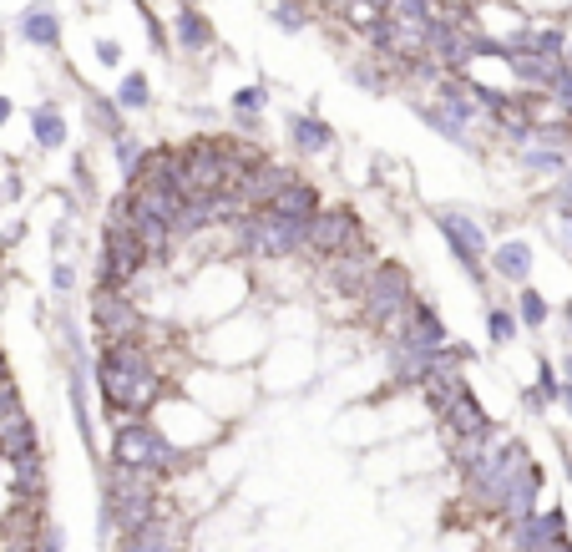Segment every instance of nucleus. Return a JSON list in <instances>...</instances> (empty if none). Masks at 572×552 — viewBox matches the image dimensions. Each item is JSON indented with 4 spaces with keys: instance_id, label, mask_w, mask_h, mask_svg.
<instances>
[{
    "instance_id": "22",
    "label": "nucleus",
    "mask_w": 572,
    "mask_h": 552,
    "mask_svg": "<svg viewBox=\"0 0 572 552\" xmlns=\"http://www.w3.org/2000/svg\"><path fill=\"white\" fill-rule=\"evenodd\" d=\"M289 142L304 157H324V152L335 147V127L324 122V117H314V112H299V117H289Z\"/></svg>"
},
{
    "instance_id": "25",
    "label": "nucleus",
    "mask_w": 572,
    "mask_h": 552,
    "mask_svg": "<svg viewBox=\"0 0 572 552\" xmlns=\"http://www.w3.org/2000/svg\"><path fill=\"white\" fill-rule=\"evenodd\" d=\"M173 41L188 51V56H203V51H213V21L198 11V6H183L178 11V21H173Z\"/></svg>"
},
{
    "instance_id": "31",
    "label": "nucleus",
    "mask_w": 572,
    "mask_h": 552,
    "mask_svg": "<svg viewBox=\"0 0 572 552\" xmlns=\"http://www.w3.org/2000/svg\"><path fill=\"white\" fill-rule=\"evenodd\" d=\"M532 51H537V56H547V61H567L572 41H567V31H562V26H547V31H532Z\"/></svg>"
},
{
    "instance_id": "36",
    "label": "nucleus",
    "mask_w": 572,
    "mask_h": 552,
    "mask_svg": "<svg viewBox=\"0 0 572 552\" xmlns=\"http://www.w3.org/2000/svg\"><path fill=\"white\" fill-rule=\"evenodd\" d=\"M547 97H552V102H557V107H562V112L572 117V61H562V71L552 76V87H547Z\"/></svg>"
},
{
    "instance_id": "34",
    "label": "nucleus",
    "mask_w": 572,
    "mask_h": 552,
    "mask_svg": "<svg viewBox=\"0 0 572 552\" xmlns=\"http://www.w3.org/2000/svg\"><path fill=\"white\" fill-rule=\"evenodd\" d=\"M517 314H522V325H532V330H537V325H547V314H552V309H547V299H542V294H537L532 284H522Z\"/></svg>"
},
{
    "instance_id": "3",
    "label": "nucleus",
    "mask_w": 572,
    "mask_h": 552,
    "mask_svg": "<svg viewBox=\"0 0 572 552\" xmlns=\"http://www.w3.org/2000/svg\"><path fill=\"white\" fill-rule=\"evenodd\" d=\"M233 249L254 254V259H289V254L309 249V228L279 218L274 208H249L233 223Z\"/></svg>"
},
{
    "instance_id": "39",
    "label": "nucleus",
    "mask_w": 572,
    "mask_h": 552,
    "mask_svg": "<svg viewBox=\"0 0 572 552\" xmlns=\"http://www.w3.org/2000/svg\"><path fill=\"white\" fill-rule=\"evenodd\" d=\"M557 218H572V163H567V173L557 183Z\"/></svg>"
},
{
    "instance_id": "42",
    "label": "nucleus",
    "mask_w": 572,
    "mask_h": 552,
    "mask_svg": "<svg viewBox=\"0 0 572 552\" xmlns=\"http://www.w3.org/2000/svg\"><path fill=\"white\" fill-rule=\"evenodd\" d=\"M51 284H56V289H61V294H66V289H76V269H71V264H66V259H61V264H56V269H51Z\"/></svg>"
},
{
    "instance_id": "2",
    "label": "nucleus",
    "mask_w": 572,
    "mask_h": 552,
    "mask_svg": "<svg viewBox=\"0 0 572 552\" xmlns=\"http://www.w3.org/2000/svg\"><path fill=\"white\" fill-rule=\"evenodd\" d=\"M152 517H162V507H157V471L112 461L107 466V522L127 537V532L147 527Z\"/></svg>"
},
{
    "instance_id": "18",
    "label": "nucleus",
    "mask_w": 572,
    "mask_h": 552,
    "mask_svg": "<svg viewBox=\"0 0 572 552\" xmlns=\"http://www.w3.org/2000/svg\"><path fill=\"white\" fill-rule=\"evenodd\" d=\"M122 552H183V527L168 522V517H152L147 527L127 532Z\"/></svg>"
},
{
    "instance_id": "44",
    "label": "nucleus",
    "mask_w": 572,
    "mask_h": 552,
    "mask_svg": "<svg viewBox=\"0 0 572 552\" xmlns=\"http://www.w3.org/2000/svg\"><path fill=\"white\" fill-rule=\"evenodd\" d=\"M41 552H61V532L46 527V532H41Z\"/></svg>"
},
{
    "instance_id": "19",
    "label": "nucleus",
    "mask_w": 572,
    "mask_h": 552,
    "mask_svg": "<svg viewBox=\"0 0 572 552\" xmlns=\"http://www.w3.org/2000/svg\"><path fill=\"white\" fill-rule=\"evenodd\" d=\"M446 416V426H451V436H497V426H492V416L481 411V401L471 396V390H461V396L441 411Z\"/></svg>"
},
{
    "instance_id": "8",
    "label": "nucleus",
    "mask_w": 572,
    "mask_h": 552,
    "mask_svg": "<svg viewBox=\"0 0 572 552\" xmlns=\"http://www.w3.org/2000/svg\"><path fill=\"white\" fill-rule=\"evenodd\" d=\"M112 461H122V466H142V471H168V466H178L183 456H178V446L162 436L157 426H147V421H127V426H117V436H112Z\"/></svg>"
},
{
    "instance_id": "15",
    "label": "nucleus",
    "mask_w": 572,
    "mask_h": 552,
    "mask_svg": "<svg viewBox=\"0 0 572 552\" xmlns=\"http://www.w3.org/2000/svg\"><path fill=\"white\" fill-rule=\"evenodd\" d=\"M16 31H21V41H31L36 51H61V16H56L51 0H36V6H26L21 21H16Z\"/></svg>"
},
{
    "instance_id": "10",
    "label": "nucleus",
    "mask_w": 572,
    "mask_h": 552,
    "mask_svg": "<svg viewBox=\"0 0 572 552\" xmlns=\"http://www.w3.org/2000/svg\"><path fill=\"white\" fill-rule=\"evenodd\" d=\"M436 228H441L446 249L456 254V264H461L471 279H481V259L492 254V249H486V228H481L471 213H456V208H441V213H436Z\"/></svg>"
},
{
    "instance_id": "6",
    "label": "nucleus",
    "mask_w": 572,
    "mask_h": 552,
    "mask_svg": "<svg viewBox=\"0 0 572 552\" xmlns=\"http://www.w3.org/2000/svg\"><path fill=\"white\" fill-rule=\"evenodd\" d=\"M360 299H365V320H370V325H380V330L400 335L405 314H411V304H416V284H411V274H405V264L380 259Z\"/></svg>"
},
{
    "instance_id": "26",
    "label": "nucleus",
    "mask_w": 572,
    "mask_h": 552,
    "mask_svg": "<svg viewBox=\"0 0 572 552\" xmlns=\"http://www.w3.org/2000/svg\"><path fill=\"white\" fill-rule=\"evenodd\" d=\"M416 117H421L426 127H436L446 142H456V147H476V142H471V132H466L471 122H461V117H456V112H446L441 102H416Z\"/></svg>"
},
{
    "instance_id": "29",
    "label": "nucleus",
    "mask_w": 572,
    "mask_h": 552,
    "mask_svg": "<svg viewBox=\"0 0 572 552\" xmlns=\"http://www.w3.org/2000/svg\"><path fill=\"white\" fill-rule=\"evenodd\" d=\"M122 112H147L152 107V82H147V71H127L122 76V87L112 92Z\"/></svg>"
},
{
    "instance_id": "16",
    "label": "nucleus",
    "mask_w": 572,
    "mask_h": 552,
    "mask_svg": "<svg viewBox=\"0 0 572 552\" xmlns=\"http://www.w3.org/2000/svg\"><path fill=\"white\" fill-rule=\"evenodd\" d=\"M127 188H178V152L173 147H147L142 163L127 178Z\"/></svg>"
},
{
    "instance_id": "5",
    "label": "nucleus",
    "mask_w": 572,
    "mask_h": 552,
    "mask_svg": "<svg viewBox=\"0 0 572 552\" xmlns=\"http://www.w3.org/2000/svg\"><path fill=\"white\" fill-rule=\"evenodd\" d=\"M147 264H152V259H147L142 239H137V228L127 223V198H117V203H112V213H107V228H102V264H97V284H117V289H127V284H132Z\"/></svg>"
},
{
    "instance_id": "46",
    "label": "nucleus",
    "mask_w": 572,
    "mask_h": 552,
    "mask_svg": "<svg viewBox=\"0 0 572 552\" xmlns=\"http://www.w3.org/2000/svg\"><path fill=\"white\" fill-rule=\"evenodd\" d=\"M11 112H16V107H11V97H0V127L11 122Z\"/></svg>"
},
{
    "instance_id": "32",
    "label": "nucleus",
    "mask_w": 572,
    "mask_h": 552,
    "mask_svg": "<svg viewBox=\"0 0 572 552\" xmlns=\"http://www.w3.org/2000/svg\"><path fill=\"white\" fill-rule=\"evenodd\" d=\"M228 107H233L238 117H259V112L269 107V92H264L259 82H249V87H238V92L228 97Z\"/></svg>"
},
{
    "instance_id": "50",
    "label": "nucleus",
    "mask_w": 572,
    "mask_h": 552,
    "mask_svg": "<svg viewBox=\"0 0 572 552\" xmlns=\"http://www.w3.org/2000/svg\"><path fill=\"white\" fill-rule=\"evenodd\" d=\"M547 552H572V542H557V547H547Z\"/></svg>"
},
{
    "instance_id": "1",
    "label": "nucleus",
    "mask_w": 572,
    "mask_h": 552,
    "mask_svg": "<svg viewBox=\"0 0 572 552\" xmlns=\"http://www.w3.org/2000/svg\"><path fill=\"white\" fill-rule=\"evenodd\" d=\"M97 380H102L107 406H112V411H127V416L152 411V401L162 396V375H157L152 355H147L137 340H112V345L102 350Z\"/></svg>"
},
{
    "instance_id": "21",
    "label": "nucleus",
    "mask_w": 572,
    "mask_h": 552,
    "mask_svg": "<svg viewBox=\"0 0 572 552\" xmlns=\"http://www.w3.org/2000/svg\"><path fill=\"white\" fill-rule=\"evenodd\" d=\"M400 335H405V340H416V345H426V350H446V325H441V314H436L426 299L411 304V314H405ZM390 340H395V335H390Z\"/></svg>"
},
{
    "instance_id": "13",
    "label": "nucleus",
    "mask_w": 572,
    "mask_h": 552,
    "mask_svg": "<svg viewBox=\"0 0 572 552\" xmlns=\"http://www.w3.org/2000/svg\"><path fill=\"white\" fill-rule=\"evenodd\" d=\"M299 173L294 168H284V163H274V157H259V163L249 168V173H243L238 183H233V193L243 198V203H249V208H269L289 183H294Z\"/></svg>"
},
{
    "instance_id": "24",
    "label": "nucleus",
    "mask_w": 572,
    "mask_h": 552,
    "mask_svg": "<svg viewBox=\"0 0 572 552\" xmlns=\"http://www.w3.org/2000/svg\"><path fill=\"white\" fill-rule=\"evenodd\" d=\"M486 259H492V274L507 279V284H527V279H532V244H527V239H507V244H497Z\"/></svg>"
},
{
    "instance_id": "41",
    "label": "nucleus",
    "mask_w": 572,
    "mask_h": 552,
    "mask_svg": "<svg viewBox=\"0 0 572 552\" xmlns=\"http://www.w3.org/2000/svg\"><path fill=\"white\" fill-rule=\"evenodd\" d=\"M97 61H102V66H122V46L102 36V41H97Z\"/></svg>"
},
{
    "instance_id": "48",
    "label": "nucleus",
    "mask_w": 572,
    "mask_h": 552,
    "mask_svg": "<svg viewBox=\"0 0 572 552\" xmlns=\"http://www.w3.org/2000/svg\"><path fill=\"white\" fill-rule=\"evenodd\" d=\"M562 406H567V411H572V380H567V385H562Z\"/></svg>"
},
{
    "instance_id": "40",
    "label": "nucleus",
    "mask_w": 572,
    "mask_h": 552,
    "mask_svg": "<svg viewBox=\"0 0 572 552\" xmlns=\"http://www.w3.org/2000/svg\"><path fill=\"white\" fill-rule=\"evenodd\" d=\"M16 406H21V396H16V385H11L6 375H0V416H11Z\"/></svg>"
},
{
    "instance_id": "27",
    "label": "nucleus",
    "mask_w": 572,
    "mask_h": 552,
    "mask_svg": "<svg viewBox=\"0 0 572 552\" xmlns=\"http://www.w3.org/2000/svg\"><path fill=\"white\" fill-rule=\"evenodd\" d=\"M31 137H36V147H41V152L66 147V117H61V107H56V102H41V107L31 112Z\"/></svg>"
},
{
    "instance_id": "37",
    "label": "nucleus",
    "mask_w": 572,
    "mask_h": 552,
    "mask_svg": "<svg viewBox=\"0 0 572 552\" xmlns=\"http://www.w3.org/2000/svg\"><path fill=\"white\" fill-rule=\"evenodd\" d=\"M486 330H492L497 345H507V340L517 335V314H507V309H486Z\"/></svg>"
},
{
    "instance_id": "11",
    "label": "nucleus",
    "mask_w": 572,
    "mask_h": 552,
    "mask_svg": "<svg viewBox=\"0 0 572 552\" xmlns=\"http://www.w3.org/2000/svg\"><path fill=\"white\" fill-rule=\"evenodd\" d=\"M92 325H97V335L107 345L112 340H137L142 335V309L117 284H97V294H92Z\"/></svg>"
},
{
    "instance_id": "17",
    "label": "nucleus",
    "mask_w": 572,
    "mask_h": 552,
    "mask_svg": "<svg viewBox=\"0 0 572 552\" xmlns=\"http://www.w3.org/2000/svg\"><path fill=\"white\" fill-rule=\"evenodd\" d=\"M41 451V441H36V426H31V416L16 406L11 416H0V456H6L11 466L16 461H26V456H36Z\"/></svg>"
},
{
    "instance_id": "9",
    "label": "nucleus",
    "mask_w": 572,
    "mask_h": 552,
    "mask_svg": "<svg viewBox=\"0 0 572 552\" xmlns=\"http://www.w3.org/2000/svg\"><path fill=\"white\" fill-rule=\"evenodd\" d=\"M355 249H370L360 213H355V208H319L314 223H309V249H304V254L335 259V254H355Z\"/></svg>"
},
{
    "instance_id": "20",
    "label": "nucleus",
    "mask_w": 572,
    "mask_h": 552,
    "mask_svg": "<svg viewBox=\"0 0 572 552\" xmlns=\"http://www.w3.org/2000/svg\"><path fill=\"white\" fill-rule=\"evenodd\" d=\"M269 208H274L279 218H289V223H304V228H309V223H314V213L324 208V198H319V188H314V183L294 178V183H289V188L269 203Z\"/></svg>"
},
{
    "instance_id": "47",
    "label": "nucleus",
    "mask_w": 572,
    "mask_h": 552,
    "mask_svg": "<svg viewBox=\"0 0 572 552\" xmlns=\"http://www.w3.org/2000/svg\"><path fill=\"white\" fill-rule=\"evenodd\" d=\"M562 325H567V335H572V299L562 304Z\"/></svg>"
},
{
    "instance_id": "43",
    "label": "nucleus",
    "mask_w": 572,
    "mask_h": 552,
    "mask_svg": "<svg viewBox=\"0 0 572 552\" xmlns=\"http://www.w3.org/2000/svg\"><path fill=\"white\" fill-rule=\"evenodd\" d=\"M137 11H142V26H147V36H152V46L162 51V41H168V31H162V26H157V16H152L147 6H137Z\"/></svg>"
},
{
    "instance_id": "7",
    "label": "nucleus",
    "mask_w": 572,
    "mask_h": 552,
    "mask_svg": "<svg viewBox=\"0 0 572 552\" xmlns=\"http://www.w3.org/2000/svg\"><path fill=\"white\" fill-rule=\"evenodd\" d=\"M228 188V163L218 137H193L178 147V193L183 198H213Z\"/></svg>"
},
{
    "instance_id": "51",
    "label": "nucleus",
    "mask_w": 572,
    "mask_h": 552,
    "mask_svg": "<svg viewBox=\"0 0 572 552\" xmlns=\"http://www.w3.org/2000/svg\"><path fill=\"white\" fill-rule=\"evenodd\" d=\"M183 6H198V0H183Z\"/></svg>"
},
{
    "instance_id": "30",
    "label": "nucleus",
    "mask_w": 572,
    "mask_h": 552,
    "mask_svg": "<svg viewBox=\"0 0 572 552\" xmlns=\"http://www.w3.org/2000/svg\"><path fill=\"white\" fill-rule=\"evenodd\" d=\"M522 168L527 173H542V178H557V173H567V147H522Z\"/></svg>"
},
{
    "instance_id": "33",
    "label": "nucleus",
    "mask_w": 572,
    "mask_h": 552,
    "mask_svg": "<svg viewBox=\"0 0 572 552\" xmlns=\"http://www.w3.org/2000/svg\"><path fill=\"white\" fill-rule=\"evenodd\" d=\"M269 21H274L279 31H304V26H309V11H304V0H274Z\"/></svg>"
},
{
    "instance_id": "35",
    "label": "nucleus",
    "mask_w": 572,
    "mask_h": 552,
    "mask_svg": "<svg viewBox=\"0 0 572 552\" xmlns=\"http://www.w3.org/2000/svg\"><path fill=\"white\" fill-rule=\"evenodd\" d=\"M142 152H147V147H142V142H137L132 132L112 142V157H117V168H122V178H132V168L142 163Z\"/></svg>"
},
{
    "instance_id": "12",
    "label": "nucleus",
    "mask_w": 572,
    "mask_h": 552,
    "mask_svg": "<svg viewBox=\"0 0 572 552\" xmlns=\"http://www.w3.org/2000/svg\"><path fill=\"white\" fill-rule=\"evenodd\" d=\"M557 542H567V512H562V507L532 512V517H522V522L507 527V547H512V552H547V547H557Z\"/></svg>"
},
{
    "instance_id": "14",
    "label": "nucleus",
    "mask_w": 572,
    "mask_h": 552,
    "mask_svg": "<svg viewBox=\"0 0 572 552\" xmlns=\"http://www.w3.org/2000/svg\"><path fill=\"white\" fill-rule=\"evenodd\" d=\"M375 249H355V254H335V259H324V274H330V284L340 294H365L370 274H375Z\"/></svg>"
},
{
    "instance_id": "28",
    "label": "nucleus",
    "mask_w": 572,
    "mask_h": 552,
    "mask_svg": "<svg viewBox=\"0 0 572 552\" xmlns=\"http://www.w3.org/2000/svg\"><path fill=\"white\" fill-rule=\"evenodd\" d=\"M537 487H542V471L537 466H527L522 477L512 482V492H507V502H502V512H507V522H522V517H532L537 512Z\"/></svg>"
},
{
    "instance_id": "49",
    "label": "nucleus",
    "mask_w": 572,
    "mask_h": 552,
    "mask_svg": "<svg viewBox=\"0 0 572 552\" xmlns=\"http://www.w3.org/2000/svg\"><path fill=\"white\" fill-rule=\"evenodd\" d=\"M562 375H567V380H572V355H562Z\"/></svg>"
},
{
    "instance_id": "38",
    "label": "nucleus",
    "mask_w": 572,
    "mask_h": 552,
    "mask_svg": "<svg viewBox=\"0 0 572 552\" xmlns=\"http://www.w3.org/2000/svg\"><path fill=\"white\" fill-rule=\"evenodd\" d=\"M350 82H355V87H370V92H385V76H380L375 66H360V61L350 66Z\"/></svg>"
},
{
    "instance_id": "23",
    "label": "nucleus",
    "mask_w": 572,
    "mask_h": 552,
    "mask_svg": "<svg viewBox=\"0 0 572 552\" xmlns=\"http://www.w3.org/2000/svg\"><path fill=\"white\" fill-rule=\"evenodd\" d=\"M421 385H426L431 406H436V411H446V406L461 396V390H466V375H461V370H456V360H446V350H441V355H436V365L426 370V380H421Z\"/></svg>"
},
{
    "instance_id": "4",
    "label": "nucleus",
    "mask_w": 572,
    "mask_h": 552,
    "mask_svg": "<svg viewBox=\"0 0 572 552\" xmlns=\"http://www.w3.org/2000/svg\"><path fill=\"white\" fill-rule=\"evenodd\" d=\"M532 451L522 446V441H492L486 446V456L466 471V492H471V502L476 507H486V512H502V502H507V492H512V482L522 477V471L532 466L527 461Z\"/></svg>"
},
{
    "instance_id": "45",
    "label": "nucleus",
    "mask_w": 572,
    "mask_h": 552,
    "mask_svg": "<svg viewBox=\"0 0 572 552\" xmlns=\"http://www.w3.org/2000/svg\"><path fill=\"white\" fill-rule=\"evenodd\" d=\"M0 198H21V178H6V183H0Z\"/></svg>"
}]
</instances>
